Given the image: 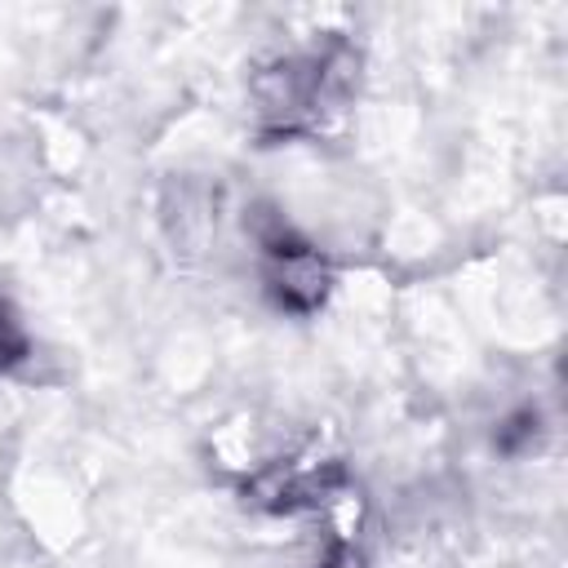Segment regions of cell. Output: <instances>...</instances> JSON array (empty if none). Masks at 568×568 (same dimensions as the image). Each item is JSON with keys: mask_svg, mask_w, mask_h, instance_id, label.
Wrapping results in <instances>:
<instances>
[{"mask_svg": "<svg viewBox=\"0 0 568 568\" xmlns=\"http://www.w3.org/2000/svg\"><path fill=\"white\" fill-rule=\"evenodd\" d=\"M22 351H27V337H22L18 320L0 306V368H4V364H13V359H22Z\"/></svg>", "mask_w": 568, "mask_h": 568, "instance_id": "6da1fadb", "label": "cell"}]
</instances>
